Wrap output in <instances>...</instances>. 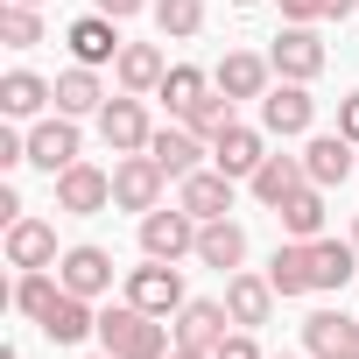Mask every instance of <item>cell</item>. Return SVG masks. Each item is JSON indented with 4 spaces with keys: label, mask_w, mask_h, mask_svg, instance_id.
<instances>
[{
    "label": "cell",
    "mask_w": 359,
    "mask_h": 359,
    "mask_svg": "<svg viewBox=\"0 0 359 359\" xmlns=\"http://www.w3.org/2000/svg\"><path fill=\"white\" fill-rule=\"evenodd\" d=\"M162 184H169V176H162V162H155L148 148L113 162V205H120V212H141V219H148V212L162 205Z\"/></svg>",
    "instance_id": "1"
},
{
    "label": "cell",
    "mask_w": 359,
    "mask_h": 359,
    "mask_svg": "<svg viewBox=\"0 0 359 359\" xmlns=\"http://www.w3.org/2000/svg\"><path fill=\"white\" fill-rule=\"evenodd\" d=\"M141 254L148 261H184V254H198V219L184 212V205H176V212H148L141 219Z\"/></svg>",
    "instance_id": "2"
},
{
    "label": "cell",
    "mask_w": 359,
    "mask_h": 359,
    "mask_svg": "<svg viewBox=\"0 0 359 359\" xmlns=\"http://www.w3.org/2000/svg\"><path fill=\"white\" fill-rule=\"evenodd\" d=\"M50 184H57V212H71V219H92V212L113 205V176L92 169V162H71L64 176H50Z\"/></svg>",
    "instance_id": "3"
},
{
    "label": "cell",
    "mask_w": 359,
    "mask_h": 359,
    "mask_svg": "<svg viewBox=\"0 0 359 359\" xmlns=\"http://www.w3.org/2000/svg\"><path fill=\"white\" fill-rule=\"evenodd\" d=\"M127 303H141L148 317H169V310H184V275H176V261H148L127 275Z\"/></svg>",
    "instance_id": "4"
},
{
    "label": "cell",
    "mask_w": 359,
    "mask_h": 359,
    "mask_svg": "<svg viewBox=\"0 0 359 359\" xmlns=\"http://www.w3.org/2000/svg\"><path fill=\"white\" fill-rule=\"evenodd\" d=\"M261 134H268V127H240V120H233V127L212 141V169H226L233 184H254V169L268 162V141H261Z\"/></svg>",
    "instance_id": "5"
},
{
    "label": "cell",
    "mask_w": 359,
    "mask_h": 359,
    "mask_svg": "<svg viewBox=\"0 0 359 359\" xmlns=\"http://www.w3.org/2000/svg\"><path fill=\"white\" fill-rule=\"evenodd\" d=\"M99 134H106V148H113V155H141L155 127H148L141 99H134V92H120V99H106V106H99Z\"/></svg>",
    "instance_id": "6"
},
{
    "label": "cell",
    "mask_w": 359,
    "mask_h": 359,
    "mask_svg": "<svg viewBox=\"0 0 359 359\" xmlns=\"http://www.w3.org/2000/svg\"><path fill=\"white\" fill-rule=\"evenodd\" d=\"M148 155L162 162L169 184H184V176L205 169V134H191V127H155V134H148Z\"/></svg>",
    "instance_id": "7"
},
{
    "label": "cell",
    "mask_w": 359,
    "mask_h": 359,
    "mask_svg": "<svg viewBox=\"0 0 359 359\" xmlns=\"http://www.w3.org/2000/svg\"><path fill=\"white\" fill-rule=\"evenodd\" d=\"M64 43H71V57H78V64H92V71H99V64H120V50H127V43H120V22H113V15H99V8H92V15H78Z\"/></svg>",
    "instance_id": "8"
},
{
    "label": "cell",
    "mask_w": 359,
    "mask_h": 359,
    "mask_svg": "<svg viewBox=\"0 0 359 359\" xmlns=\"http://www.w3.org/2000/svg\"><path fill=\"white\" fill-rule=\"evenodd\" d=\"M268 64H275L282 78H296V85H310V78L324 71V43L310 36V22H289V29L275 36V50H268Z\"/></svg>",
    "instance_id": "9"
},
{
    "label": "cell",
    "mask_w": 359,
    "mask_h": 359,
    "mask_svg": "<svg viewBox=\"0 0 359 359\" xmlns=\"http://www.w3.org/2000/svg\"><path fill=\"white\" fill-rule=\"evenodd\" d=\"M310 120H317V99H310L296 78H282V85L261 99V127L282 134V141H289V134H310Z\"/></svg>",
    "instance_id": "10"
},
{
    "label": "cell",
    "mask_w": 359,
    "mask_h": 359,
    "mask_svg": "<svg viewBox=\"0 0 359 359\" xmlns=\"http://www.w3.org/2000/svg\"><path fill=\"white\" fill-rule=\"evenodd\" d=\"M29 162H36V169H50V176H64V169L78 162V127H71V113H57V120H36V127H29Z\"/></svg>",
    "instance_id": "11"
},
{
    "label": "cell",
    "mask_w": 359,
    "mask_h": 359,
    "mask_svg": "<svg viewBox=\"0 0 359 359\" xmlns=\"http://www.w3.org/2000/svg\"><path fill=\"white\" fill-rule=\"evenodd\" d=\"M57 275H64L71 296H92V303H99V296L113 289V254H106V247H71V254L57 261Z\"/></svg>",
    "instance_id": "12"
},
{
    "label": "cell",
    "mask_w": 359,
    "mask_h": 359,
    "mask_svg": "<svg viewBox=\"0 0 359 359\" xmlns=\"http://www.w3.org/2000/svg\"><path fill=\"white\" fill-rule=\"evenodd\" d=\"M176 205H184L198 226H205V219H226V212H233V176H226V169H198V176H184Z\"/></svg>",
    "instance_id": "13"
},
{
    "label": "cell",
    "mask_w": 359,
    "mask_h": 359,
    "mask_svg": "<svg viewBox=\"0 0 359 359\" xmlns=\"http://www.w3.org/2000/svg\"><path fill=\"white\" fill-rule=\"evenodd\" d=\"M8 261H15V268H57V226L22 212V219L8 226Z\"/></svg>",
    "instance_id": "14"
},
{
    "label": "cell",
    "mask_w": 359,
    "mask_h": 359,
    "mask_svg": "<svg viewBox=\"0 0 359 359\" xmlns=\"http://www.w3.org/2000/svg\"><path fill=\"white\" fill-rule=\"evenodd\" d=\"M352 148H359V141H345V134H317V141L303 148V176H310L317 191L345 184V176H352Z\"/></svg>",
    "instance_id": "15"
},
{
    "label": "cell",
    "mask_w": 359,
    "mask_h": 359,
    "mask_svg": "<svg viewBox=\"0 0 359 359\" xmlns=\"http://www.w3.org/2000/svg\"><path fill=\"white\" fill-rule=\"evenodd\" d=\"M198 261L219 268V275H240V261H247V233H240L233 219H205V226H198Z\"/></svg>",
    "instance_id": "16"
},
{
    "label": "cell",
    "mask_w": 359,
    "mask_h": 359,
    "mask_svg": "<svg viewBox=\"0 0 359 359\" xmlns=\"http://www.w3.org/2000/svg\"><path fill=\"white\" fill-rule=\"evenodd\" d=\"M92 331H99V310H92V296H71V289H64V296L50 303V317H43V338H50V345H78V338H92Z\"/></svg>",
    "instance_id": "17"
},
{
    "label": "cell",
    "mask_w": 359,
    "mask_h": 359,
    "mask_svg": "<svg viewBox=\"0 0 359 359\" xmlns=\"http://www.w3.org/2000/svg\"><path fill=\"white\" fill-rule=\"evenodd\" d=\"M226 324H233V310L226 303H184V310H176V345H198V352H212L219 338H226Z\"/></svg>",
    "instance_id": "18"
},
{
    "label": "cell",
    "mask_w": 359,
    "mask_h": 359,
    "mask_svg": "<svg viewBox=\"0 0 359 359\" xmlns=\"http://www.w3.org/2000/svg\"><path fill=\"white\" fill-rule=\"evenodd\" d=\"M268 71H275L268 57H247V50H233V57L212 71V85H219L226 99H268Z\"/></svg>",
    "instance_id": "19"
},
{
    "label": "cell",
    "mask_w": 359,
    "mask_h": 359,
    "mask_svg": "<svg viewBox=\"0 0 359 359\" xmlns=\"http://www.w3.org/2000/svg\"><path fill=\"white\" fill-rule=\"evenodd\" d=\"M226 310H233V324H268V310H275V282L268 275H226Z\"/></svg>",
    "instance_id": "20"
},
{
    "label": "cell",
    "mask_w": 359,
    "mask_h": 359,
    "mask_svg": "<svg viewBox=\"0 0 359 359\" xmlns=\"http://www.w3.org/2000/svg\"><path fill=\"white\" fill-rule=\"evenodd\" d=\"M50 99H57V85L36 78V71H8V78H0V113H8V120H36Z\"/></svg>",
    "instance_id": "21"
},
{
    "label": "cell",
    "mask_w": 359,
    "mask_h": 359,
    "mask_svg": "<svg viewBox=\"0 0 359 359\" xmlns=\"http://www.w3.org/2000/svg\"><path fill=\"white\" fill-rule=\"evenodd\" d=\"M303 184H310V176H303V155H268V162L254 169V198H261L268 212H275L282 198H296Z\"/></svg>",
    "instance_id": "22"
},
{
    "label": "cell",
    "mask_w": 359,
    "mask_h": 359,
    "mask_svg": "<svg viewBox=\"0 0 359 359\" xmlns=\"http://www.w3.org/2000/svg\"><path fill=\"white\" fill-rule=\"evenodd\" d=\"M113 71H120V92H134V99H141V92H155V85L169 78V64H162V50H155V43H127Z\"/></svg>",
    "instance_id": "23"
},
{
    "label": "cell",
    "mask_w": 359,
    "mask_h": 359,
    "mask_svg": "<svg viewBox=\"0 0 359 359\" xmlns=\"http://www.w3.org/2000/svg\"><path fill=\"white\" fill-rule=\"evenodd\" d=\"M275 219H282V233H289V240H324V191H317V184H303L296 198H282V205H275Z\"/></svg>",
    "instance_id": "24"
},
{
    "label": "cell",
    "mask_w": 359,
    "mask_h": 359,
    "mask_svg": "<svg viewBox=\"0 0 359 359\" xmlns=\"http://www.w3.org/2000/svg\"><path fill=\"white\" fill-rule=\"evenodd\" d=\"M352 261H359L352 240H310V282L317 289H345L352 282Z\"/></svg>",
    "instance_id": "25"
},
{
    "label": "cell",
    "mask_w": 359,
    "mask_h": 359,
    "mask_svg": "<svg viewBox=\"0 0 359 359\" xmlns=\"http://www.w3.org/2000/svg\"><path fill=\"white\" fill-rule=\"evenodd\" d=\"M268 282H275V296H310L317 282H310V240H289V247H275V261H268Z\"/></svg>",
    "instance_id": "26"
},
{
    "label": "cell",
    "mask_w": 359,
    "mask_h": 359,
    "mask_svg": "<svg viewBox=\"0 0 359 359\" xmlns=\"http://www.w3.org/2000/svg\"><path fill=\"white\" fill-rule=\"evenodd\" d=\"M303 345L324 359V352H345V345H359V324L345 317V310H317V317H303Z\"/></svg>",
    "instance_id": "27"
},
{
    "label": "cell",
    "mask_w": 359,
    "mask_h": 359,
    "mask_svg": "<svg viewBox=\"0 0 359 359\" xmlns=\"http://www.w3.org/2000/svg\"><path fill=\"white\" fill-rule=\"evenodd\" d=\"M106 106V92H99V78H92V64H71L64 78H57V113H99Z\"/></svg>",
    "instance_id": "28"
},
{
    "label": "cell",
    "mask_w": 359,
    "mask_h": 359,
    "mask_svg": "<svg viewBox=\"0 0 359 359\" xmlns=\"http://www.w3.org/2000/svg\"><path fill=\"white\" fill-rule=\"evenodd\" d=\"M57 296H64V275H50V268H22V282H15V310H22V317L43 324Z\"/></svg>",
    "instance_id": "29"
},
{
    "label": "cell",
    "mask_w": 359,
    "mask_h": 359,
    "mask_svg": "<svg viewBox=\"0 0 359 359\" xmlns=\"http://www.w3.org/2000/svg\"><path fill=\"white\" fill-rule=\"evenodd\" d=\"M0 36H8V50H36L43 43V15L29 0H0Z\"/></svg>",
    "instance_id": "30"
},
{
    "label": "cell",
    "mask_w": 359,
    "mask_h": 359,
    "mask_svg": "<svg viewBox=\"0 0 359 359\" xmlns=\"http://www.w3.org/2000/svg\"><path fill=\"white\" fill-rule=\"evenodd\" d=\"M155 92L169 99V113H176V120H184V113H191V106H198V99L212 92V85H205V71H191V64H176V71H169V78H162Z\"/></svg>",
    "instance_id": "31"
},
{
    "label": "cell",
    "mask_w": 359,
    "mask_h": 359,
    "mask_svg": "<svg viewBox=\"0 0 359 359\" xmlns=\"http://www.w3.org/2000/svg\"><path fill=\"white\" fill-rule=\"evenodd\" d=\"M155 29L176 36V43L198 36V29H205V0H155Z\"/></svg>",
    "instance_id": "32"
},
{
    "label": "cell",
    "mask_w": 359,
    "mask_h": 359,
    "mask_svg": "<svg viewBox=\"0 0 359 359\" xmlns=\"http://www.w3.org/2000/svg\"><path fill=\"white\" fill-rule=\"evenodd\" d=\"M184 127H191V134H205V141H219V134L233 127V99H226V92H205V99L184 113Z\"/></svg>",
    "instance_id": "33"
},
{
    "label": "cell",
    "mask_w": 359,
    "mask_h": 359,
    "mask_svg": "<svg viewBox=\"0 0 359 359\" xmlns=\"http://www.w3.org/2000/svg\"><path fill=\"white\" fill-rule=\"evenodd\" d=\"M141 317H148L141 303H113V310H99V345H106V352L120 359V345L134 338V324H141Z\"/></svg>",
    "instance_id": "34"
},
{
    "label": "cell",
    "mask_w": 359,
    "mask_h": 359,
    "mask_svg": "<svg viewBox=\"0 0 359 359\" xmlns=\"http://www.w3.org/2000/svg\"><path fill=\"white\" fill-rule=\"evenodd\" d=\"M120 359H169V317H141L134 338L120 345Z\"/></svg>",
    "instance_id": "35"
},
{
    "label": "cell",
    "mask_w": 359,
    "mask_h": 359,
    "mask_svg": "<svg viewBox=\"0 0 359 359\" xmlns=\"http://www.w3.org/2000/svg\"><path fill=\"white\" fill-rule=\"evenodd\" d=\"M352 8H359V0H282V22H338Z\"/></svg>",
    "instance_id": "36"
},
{
    "label": "cell",
    "mask_w": 359,
    "mask_h": 359,
    "mask_svg": "<svg viewBox=\"0 0 359 359\" xmlns=\"http://www.w3.org/2000/svg\"><path fill=\"white\" fill-rule=\"evenodd\" d=\"M212 359H261V345H254V331H247V324H233V331L212 345Z\"/></svg>",
    "instance_id": "37"
},
{
    "label": "cell",
    "mask_w": 359,
    "mask_h": 359,
    "mask_svg": "<svg viewBox=\"0 0 359 359\" xmlns=\"http://www.w3.org/2000/svg\"><path fill=\"white\" fill-rule=\"evenodd\" d=\"M22 162H29V134L0 127V169H22Z\"/></svg>",
    "instance_id": "38"
},
{
    "label": "cell",
    "mask_w": 359,
    "mask_h": 359,
    "mask_svg": "<svg viewBox=\"0 0 359 359\" xmlns=\"http://www.w3.org/2000/svg\"><path fill=\"white\" fill-rule=\"evenodd\" d=\"M338 134H345V141H359V92H352V99H338Z\"/></svg>",
    "instance_id": "39"
},
{
    "label": "cell",
    "mask_w": 359,
    "mask_h": 359,
    "mask_svg": "<svg viewBox=\"0 0 359 359\" xmlns=\"http://www.w3.org/2000/svg\"><path fill=\"white\" fill-rule=\"evenodd\" d=\"M92 8H99V15H113V22H127V15H141V8H148V0H92Z\"/></svg>",
    "instance_id": "40"
},
{
    "label": "cell",
    "mask_w": 359,
    "mask_h": 359,
    "mask_svg": "<svg viewBox=\"0 0 359 359\" xmlns=\"http://www.w3.org/2000/svg\"><path fill=\"white\" fill-rule=\"evenodd\" d=\"M169 359H212V352H198V345H169Z\"/></svg>",
    "instance_id": "41"
},
{
    "label": "cell",
    "mask_w": 359,
    "mask_h": 359,
    "mask_svg": "<svg viewBox=\"0 0 359 359\" xmlns=\"http://www.w3.org/2000/svg\"><path fill=\"white\" fill-rule=\"evenodd\" d=\"M324 359H359V345H345V352H324Z\"/></svg>",
    "instance_id": "42"
},
{
    "label": "cell",
    "mask_w": 359,
    "mask_h": 359,
    "mask_svg": "<svg viewBox=\"0 0 359 359\" xmlns=\"http://www.w3.org/2000/svg\"><path fill=\"white\" fill-rule=\"evenodd\" d=\"M352 247H359V219H352Z\"/></svg>",
    "instance_id": "43"
},
{
    "label": "cell",
    "mask_w": 359,
    "mask_h": 359,
    "mask_svg": "<svg viewBox=\"0 0 359 359\" xmlns=\"http://www.w3.org/2000/svg\"><path fill=\"white\" fill-rule=\"evenodd\" d=\"M233 8H254V0H233Z\"/></svg>",
    "instance_id": "44"
},
{
    "label": "cell",
    "mask_w": 359,
    "mask_h": 359,
    "mask_svg": "<svg viewBox=\"0 0 359 359\" xmlns=\"http://www.w3.org/2000/svg\"><path fill=\"white\" fill-rule=\"evenodd\" d=\"M275 359H296V352H275Z\"/></svg>",
    "instance_id": "45"
},
{
    "label": "cell",
    "mask_w": 359,
    "mask_h": 359,
    "mask_svg": "<svg viewBox=\"0 0 359 359\" xmlns=\"http://www.w3.org/2000/svg\"><path fill=\"white\" fill-rule=\"evenodd\" d=\"M29 8H43V0H29Z\"/></svg>",
    "instance_id": "46"
},
{
    "label": "cell",
    "mask_w": 359,
    "mask_h": 359,
    "mask_svg": "<svg viewBox=\"0 0 359 359\" xmlns=\"http://www.w3.org/2000/svg\"><path fill=\"white\" fill-rule=\"evenodd\" d=\"M99 359H113V352H99Z\"/></svg>",
    "instance_id": "47"
}]
</instances>
